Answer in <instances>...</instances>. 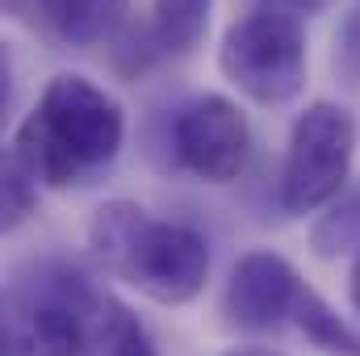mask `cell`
<instances>
[{
	"mask_svg": "<svg viewBox=\"0 0 360 356\" xmlns=\"http://www.w3.org/2000/svg\"><path fill=\"white\" fill-rule=\"evenodd\" d=\"M352 155H356V117L340 101H310L285 143V164H281V205L285 214H314L331 205L352 177Z\"/></svg>",
	"mask_w": 360,
	"mask_h": 356,
	"instance_id": "5b68a950",
	"label": "cell"
},
{
	"mask_svg": "<svg viewBox=\"0 0 360 356\" xmlns=\"http://www.w3.org/2000/svg\"><path fill=\"white\" fill-rule=\"evenodd\" d=\"M84 356H155V348H151V340H147L139 314L113 298Z\"/></svg>",
	"mask_w": 360,
	"mask_h": 356,
	"instance_id": "7c38bea8",
	"label": "cell"
},
{
	"mask_svg": "<svg viewBox=\"0 0 360 356\" xmlns=\"http://www.w3.org/2000/svg\"><path fill=\"white\" fill-rule=\"evenodd\" d=\"M96 265L160 306H188L210 281V243L188 222L155 218L139 201H105L89 222Z\"/></svg>",
	"mask_w": 360,
	"mask_h": 356,
	"instance_id": "7a4b0ae2",
	"label": "cell"
},
{
	"mask_svg": "<svg viewBox=\"0 0 360 356\" xmlns=\"http://www.w3.org/2000/svg\"><path fill=\"white\" fill-rule=\"evenodd\" d=\"M113 293L72 260H30L4 285V356H84Z\"/></svg>",
	"mask_w": 360,
	"mask_h": 356,
	"instance_id": "3957f363",
	"label": "cell"
},
{
	"mask_svg": "<svg viewBox=\"0 0 360 356\" xmlns=\"http://www.w3.org/2000/svg\"><path fill=\"white\" fill-rule=\"evenodd\" d=\"M348 302L360 314V248L352 252V265H348Z\"/></svg>",
	"mask_w": 360,
	"mask_h": 356,
	"instance_id": "9a60e30c",
	"label": "cell"
},
{
	"mask_svg": "<svg viewBox=\"0 0 360 356\" xmlns=\"http://www.w3.org/2000/svg\"><path fill=\"white\" fill-rule=\"evenodd\" d=\"M122 143L126 113L117 96L80 72H59L13 130L8 155L38 189H80L117 164Z\"/></svg>",
	"mask_w": 360,
	"mask_h": 356,
	"instance_id": "6da1fadb",
	"label": "cell"
},
{
	"mask_svg": "<svg viewBox=\"0 0 360 356\" xmlns=\"http://www.w3.org/2000/svg\"><path fill=\"white\" fill-rule=\"evenodd\" d=\"M306 289L310 285L302 281V272L281 252L256 248V252H243L231 268L222 289V314L235 331H252V336L281 331V327H293V314Z\"/></svg>",
	"mask_w": 360,
	"mask_h": 356,
	"instance_id": "52a82bcc",
	"label": "cell"
},
{
	"mask_svg": "<svg viewBox=\"0 0 360 356\" xmlns=\"http://www.w3.org/2000/svg\"><path fill=\"white\" fill-rule=\"evenodd\" d=\"M17 8V0H8ZM34 13V25L72 51L109 46L130 25V0H25Z\"/></svg>",
	"mask_w": 360,
	"mask_h": 356,
	"instance_id": "ba28073f",
	"label": "cell"
},
{
	"mask_svg": "<svg viewBox=\"0 0 360 356\" xmlns=\"http://www.w3.org/2000/svg\"><path fill=\"white\" fill-rule=\"evenodd\" d=\"M293 327L306 336V344H314L323 356H360V331H352L331 306L323 293L306 289L297 314H293Z\"/></svg>",
	"mask_w": 360,
	"mask_h": 356,
	"instance_id": "30bf717a",
	"label": "cell"
},
{
	"mask_svg": "<svg viewBox=\"0 0 360 356\" xmlns=\"http://www.w3.org/2000/svg\"><path fill=\"white\" fill-rule=\"evenodd\" d=\"M172 151L188 177L205 184H231L248 168L252 122L231 96L201 92L184 101L172 117Z\"/></svg>",
	"mask_w": 360,
	"mask_h": 356,
	"instance_id": "8992f818",
	"label": "cell"
},
{
	"mask_svg": "<svg viewBox=\"0 0 360 356\" xmlns=\"http://www.w3.org/2000/svg\"><path fill=\"white\" fill-rule=\"evenodd\" d=\"M34 205H38V184L30 180V172L13 160V155H4V184H0V227L4 231H17L30 214H34Z\"/></svg>",
	"mask_w": 360,
	"mask_h": 356,
	"instance_id": "4fadbf2b",
	"label": "cell"
},
{
	"mask_svg": "<svg viewBox=\"0 0 360 356\" xmlns=\"http://www.w3.org/2000/svg\"><path fill=\"white\" fill-rule=\"evenodd\" d=\"M335 68L348 84H360V13H348L335 38Z\"/></svg>",
	"mask_w": 360,
	"mask_h": 356,
	"instance_id": "5bb4252c",
	"label": "cell"
},
{
	"mask_svg": "<svg viewBox=\"0 0 360 356\" xmlns=\"http://www.w3.org/2000/svg\"><path fill=\"white\" fill-rule=\"evenodd\" d=\"M218 72L256 105H285L306 89V25L289 8L235 17L218 46Z\"/></svg>",
	"mask_w": 360,
	"mask_h": 356,
	"instance_id": "277c9868",
	"label": "cell"
},
{
	"mask_svg": "<svg viewBox=\"0 0 360 356\" xmlns=\"http://www.w3.org/2000/svg\"><path fill=\"white\" fill-rule=\"evenodd\" d=\"M360 248V189H344L327 214L310 227V252L319 260H335Z\"/></svg>",
	"mask_w": 360,
	"mask_h": 356,
	"instance_id": "8fae6325",
	"label": "cell"
},
{
	"mask_svg": "<svg viewBox=\"0 0 360 356\" xmlns=\"http://www.w3.org/2000/svg\"><path fill=\"white\" fill-rule=\"evenodd\" d=\"M285 4H293L297 13H323V8H327L331 0H285Z\"/></svg>",
	"mask_w": 360,
	"mask_h": 356,
	"instance_id": "e0dca14e",
	"label": "cell"
},
{
	"mask_svg": "<svg viewBox=\"0 0 360 356\" xmlns=\"http://www.w3.org/2000/svg\"><path fill=\"white\" fill-rule=\"evenodd\" d=\"M214 17V0H151V38L160 55H188L201 46Z\"/></svg>",
	"mask_w": 360,
	"mask_h": 356,
	"instance_id": "9c48e42d",
	"label": "cell"
},
{
	"mask_svg": "<svg viewBox=\"0 0 360 356\" xmlns=\"http://www.w3.org/2000/svg\"><path fill=\"white\" fill-rule=\"evenodd\" d=\"M222 356H285V352H276V348H264V344H235V348H226Z\"/></svg>",
	"mask_w": 360,
	"mask_h": 356,
	"instance_id": "2e32d148",
	"label": "cell"
}]
</instances>
